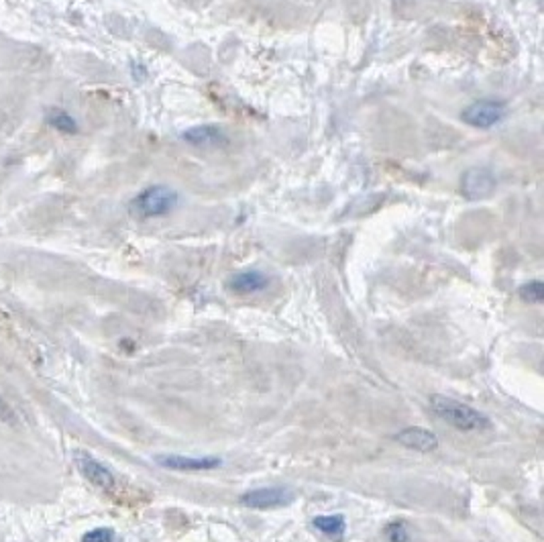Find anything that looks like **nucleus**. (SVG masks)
<instances>
[{
	"mask_svg": "<svg viewBox=\"0 0 544 542\" xmlns=\"http://www.w3.org/2000/svg\"><path fill=\"white\" fill-rule=\"evenodd\" d=\"M296 499V493L285 487H259L243 493L239 504L251 509H273L290 506Z\"/></svg>",
	"mask_w": 544,
	"mask_h": 542,
	"instance_id": "obj_4",
	"label": "nucleus"
},
{
	"mask_svg": "<svg viewBox=\"0 0 544 542\" xmlns=\"http://www.w3.org/2000/svg\"><path fill=\"white\" fill-rule=\"evenodd\" d=\"M430 408L443 422L461 430V432H475V430H489L492 428V420L483 412L475 410L473 406L463 404L459 400L446 397V395H432L430 397Z\"/></svg>",
	"mask_w": 544,
	"mask_h": 542,
	"instance_id": "obj_1",
	"label": "nucleus"
},
{
	"mask_svg": "<svg viewBox=\"0 0 544 542\" xmlns=\"http://www.w3.org/2000/svg\"><path fill=\"white\" fill-rule=\"evenodd\" d=\"M312 526L322 532L324 536L329 538H334V541H343L346 530V522L343 516L334 514V516H316L312 520Z\"/></svg>",
	"mask_w": 544,
	"mask_h": 542,
	"instance_id": "obj_11",
	"label": "nucleus"
},
{
	"mask_svg": "<svg viewBox=\"0 0 544 542\" xmlns=\"http://www.w3.org/2000/svg\"><path fill=\"white\" fill-rule=\"evenodd\" d=\"M269 286V278L259 269H247V271H239L231 276V280L227 281V288L232 294L239 296H249V294H257Z\"/></svg>",
	"mask_w": 544,
	"mask_h": 542,
	"instance_id": "obj_10",
	"label": "nucleus"
},
{
	"mask_svg": "<svg viewBox=\"0 0 544 542\" xmlns=\"http://www.w3.org/2000/svg\"><path fill=\"white\" fill-rule=\"evenodd\" d=\"M383 536L387 538V542H410V532L406 522H392L383 528Z\"/></svg>",
	"mask_w": 544,
	"mask_h": 542,
	"instance_id": "obj_14",
	"label": "nucleus"
},
{
	"mask_svg": "<svg viewBox=\"0 0 544 542\" xmlns=\"http://www.w3.org/2000/svg\"><path fill=\"white\" fill-rule=\"evenodd\" d=\"M495 186H497V181H495L494 171L489 167L475 165V167H469L461 176V194L469 200L489 198L494 194Z\"/></svg>",
	"mask_w": 544,
	"mask_h": 542,
	"instance_id": "obj_5",
	"label": "nucleus"
},
{
	"mask_svg": "<svg viewBox=\"0 0 544 542\" xmlns=\"http://www.w3.org/2000/svg\"><path fill=\"white\" fill-rule=\"evenodd\" d=\"M394 439H396L402 446L418 451V453H430V451H436V448H438V436H436L434 432L426 430V428L408 427L404 428V430H400Z\"/></svg>",
	"mask_w": 544,
	"mask_h": 542,
	"instance_id": "obj_9",
	"label": "nucleus"
},
{
	"mask_svg": "<svg viewBox=\"0 0 544 542\" xmlns=\"http://www.w3.org/2000/svg\"><path fill=\"white\" fill-rule=\"evenodd\" d=\"M157 465L171 471L181 473H196V471H212L222 465L218 457H183V455H159L155 457Z\"/></svg>",
	"mask_w": 544,
	"mask_h": 542,
	"instance_id": "obj_6",
	"label": "nucleus"
},
{
	"mask_svg": "<svg viewBox=\"0 0 544 542\" xmlns=\"http://www.w3.org/2000/svg\"><path fill=\"white\" fill-rule=\"evenodd\" d=\"M518 296L522 298L528 304H543L544 302V283L538 280H532L520 286Z\"/></svg>",
	"mask_w": 544,
	"mask_h": 542,
	"instance_id": "obj_13",
	"label": "nucleus"
},
{
	"mask_svg": "<svg viewBox=\"0 0 544 542\" xmlns=\"http://www.w3.org/2000/svg\"><path fill=\"white\" fill-rule=\"evenodd\" d=\"M508 115V106L502 100H477L461 113V120L473 129H492Z\"/></svg>",
	"mask_w": 544,
	"mask_h": 542,
	"instance_id": "obj_3",
	"label": "nucleus"
},
{
	"mask_svg": "<svg viewBox=\"0 0 544 542\" xmlns=\"http://www.w3.org/2000/svg\"><path fill=\"white\" fill-rule=\"evenodd\" d=\"M45 123H47L50 127H53L55 131L66 132V135H76V132L80 131L78 120L69 115L67 111H64V108H51V111H47Z\"/></svg>",
	"mask_w": 544,
	"mask_h": 542,
	"instance_id": "obj_12",
	"label": "nucleus"
},
{
	"mask_svg": "<svg viewBox=\"0 0 544 542\" xmlns=\"http://www.w3.org/2000/svg\"><path fill=\"white\" fill-rule=\"evenodd\" d=\"M0 420H4V422H15V414L13 410L8 408V404L0 397Z\"/></svg>",
	"mask_w": 544,
	"mask_h": 542,
	"instance_id": "obj_16",
	"label": "nucleus"
},
{
	"mask_svg": "<svg viewBox=\"0 0 544 542\" xmlns=\"http://www.w3.org/2000/svg\"><path fill=\"white\" fill-rule=\"evenodd\" d=\"M76 465H78L80 473H82L92 485H96V487L104 490V492H110V490L115 487V475H113L102 463L92 459L90 455L78 453V455H76Z\"/></svg>",
	"mask_w": 544,
	"mask_h": 542,
	"instance_id": "obj_8",
	"label": "nucleus"
},
{
	"mask_svg": "<svg viewBox=\"0 0 544 542\" xmlns=\"http://www.w3.org/2000/svg\"><path fill=\"white\" fill-rule=\"evenodd\" d=\"M181 139L194 147H218L229 143V135L218 125H196L181 132Z\"/></svg>",
	"mask_w": 544,
	"mask_h": 542,
	"instance_id": "obj_7",
	"label": "nucleus"
},
{
	"mask_svg": "<svg viewBox=\"0 0 544 542\" xmlns=\"http://www.w3.org/2000/svg\"><path fill=\"white\" fill-rule=\"evenodd\" d=\"M115 530L113 528H96V530H90L84 534L82 542H116Z\"/></svg>",
	"mask_w": 544,
	"mask_h": 542,
	"instance_id": "obj_15",
	"label": "nucleus"
},
{
	"mask_svg": "<svg viewBox=\"0 0 544 542\" xmlns=\"http://www.w3.org/2000/svg\"><path fill=\"white\" fill-rule=\"evenodd\" d=\"M178 204H180V194L174 188L155 184L132 198L129 210L137 218H157L176 210Z\"/></svg>",
	"mask_w": 544,
	"mask_h": 542,
	"instance_id": "obj_2",
	"label": "nucleus"
}]
</instances>
